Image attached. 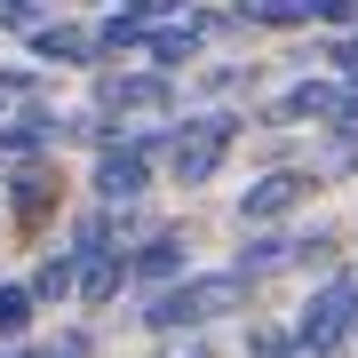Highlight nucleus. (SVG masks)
I'll return each instance as SVG.
<instances>
[{"label":"nucleus","instance_id":"obj_1","mask_svg":"<svg viewBox=\"0 0 358 358\" xmlns=\"http://www.w3.org/2000/svg\"><path fill=\"white\" fill-rule=\"evenodd\" d=\"M247 303V271L231 263V271H192V279H167L152 294V319L159 334H183V327H207V319H223V310H239Z\"/></svg>","mask_w":358,"mask_h":358},{"label":"nucleus","instance_id":"obj_2","mask_svg":"<svg viewBox=\"0 0 358 358\" xmlns=\"http://www.w3.org/2000/svg\"><path fill=\"white\" fill-rule=\"evenodd\" d=\"M358 334V279H327L319 294L303 303V327H294V350L303 358H334Z\"/></svg>","mask_w":358,"mask_h":358},{"label":"nucleus","instance_id":"obj_3","mask_svg":"<svg viewBox=\"0 0 358 358\" xmlns=\"http://www.w3.org/2000/svg\"><path fill=\"white\" fill-rule=\"evenodd\" d=\"M231 136H239V120H231V112H207V120H192V128L176 136V183H183V192H192V183H207V176L223 167Z\"/></svg>","mask_w":358,"mask_h":358},{"label":"nucleus","instance_id":"obj_4","mask_svg":"<svg viewBox=\"0 0 358 358\" xmlns=\"http://www.w3.org/2000/svg\"><path fill=\"white\" fill-rule=\"evenodd\" d=\"M303 192H310V176L279 167V176H263V183H247V192H239V223H271V215H287Z\"/></svg>","mask_w":358,"mask_h":358},{"label":"nucleus","instance_id":"obj_5","mask_svg":"<svg viewBox=\"0 0 358 358\" xmlns=\"http://www.w3.org/2000/svg\"><path fill=\"white\" fill-rule=\"evenodd\" d=\"M143 176H152V143H120V152H103V167H96V192L103 199H136L143 192Z\"/></svg>","mask_w":358,"mask_h":358},{"label":"nucleus","instance_id":"obj_6","mask_svg":"<svg viewBox=\"0 0 358 358\" xmlns=\"http://www.w3.org/2000/svg\"><path fill=\"white\" fill-rule=\"evenodd\" d=\"M120 287H128V255L120 247H88L80 255V303H112Z\"/></svg>","mask_w":358,"mask_h":358},{"label":"nucleus","instance_id":"obj_7","mask_svg":"<svg viewBox=\"0 0 358 358\" xmlns=\"http://www.w3.org/2000/svg\"><path fill=\"white\" fill-rule=\"evenodd\" d=\"M32 294H40V303H64V294H80V247H72V255H48V263H40Z\"/></svg>","mask_w":358,"mask_h":358},{"label":"nucleus","instance_id":"obj_8","mask_svg":"<svg viewBox=\"0 0 358 358\" xmlns=\"http://www.w3.org/2000/svg\"><path fill=\"white\" fill-rule=\"evenodd\" d=\"M176 271H183V239H152V247H143V255L128 263V279H176Z\"/></svg>","mask_w":358,"mask_h":358},{"label":"nucleus","instance_id":"obj_9","mask_svg":"<svg viewBox=\"0 0 358 358\" xmlns=\"http://www.w3.org/2000/svg\"><path fill=\"white\" fill-rule=\"evenodd\" d=\"M279 263H294V239H279V231H263V239L239 255V271H247V279H263V271H279Z\"/></svg>","mask_w":358,"mask_h":358},{"label":"nucleus","instance_id":"obj_10","mask_svg":"<svg viewBox=\"0 0 358 358\" xmlns=\"http://www.w3.org/2000/svg\"><path fill=\"white\" fill-rule=\"evenodd\" d=\"M32 48L48 56V64H80V48H88V32H72V24H48V32H32Z\"/></svg>","mask_w":358,"mask_h":358},{"label":"nucleus","instance_id":"obj_11","mask_svg":"<svg viewBox=\"0 0 358 358\" xmlns=\"http://www.w3.org/2000/svg\"><path fill=\"white\" fill-rule=\"evenodd\" d=\"M103 103H136V112H159V103H167V80H112V88H103Z\"/></svg>","mask_w":358,"mask_h":358},{"label":"nucleus","instance_id":"obj_12","mask_svg":"<svg viewBox=\"0 0 358 358\" xmlns=\"http://www.w3.org/2000/svg\"><path fill=\"white\" fill-rule=\"evenodd\" d=\"M319 112H334V88H287L271 120H319Z\"/></svg>","mask_w":358,"mask_h":358},{"label":"nucleus","instance_id":"obj_13","mask_svg":"<svg viewBox=\"0 0 358 358\" xmlns=\"http://www.w3.org/2000/svg\"><path fill=\"white\" fill-rule=\"evenodd\" d=\"M32 303H40L32 287H0V343H16V334H24V319H32Z\"/></svg>","mask_w":358,"mask_h":358},{"label":"nucleus","instance_id":"obj_14","mask_svg":"<svg viewBox=\"0 0 358 358\" xmlns=\"http://www.w3.org/2000/svg\"><path fill=\"white\" fill-rule=\"evenodd\" d=\"M183 56H199V24H183V32H152V64H183Z\"/></svg>","mask_w":358,"mask_h":358},{"label":"nucleus","instance_id":"obj_15","mask_svg":"<svg viewBox=\"0 0 358 358\" xmlns=\"http://www.w3.org/2000/svg\"><path fill=\"white\" fill-rule=\"evenodd\" d=\"M40 207H48V176H24V183H16V215H40Z\"/></svg>","mask_w":358,"mask_h":358},{"label":"nucleus","instance_id":"obj_16","mask_svg":"<svg viewBox=\"0 0 358 358\" xmlns=\"http://www.w3.org/2000/svg\"><path fill=\"white\" fill-rule=\"evenodd\" d=\"M48 358H88V334H64V343H56Z\"/></svg>","mask_w":358,"mask_h":358},{"label":"nucleus","instance_id":"obj_17","mask_svg":"<svg viewBox=\"0 0 358 358\" xmlns=\"http://www.w3.org/2000/svg\"><path fill=\"white\" fill-rule=\"evenodd\" d=\"M334 128H343V136H358V96L343 103V120H334Z\"/></svg>","mask_w":358,"mask_h":358},{"label":"nucleus","instance_id":"obj_18","mask_svg":"<svg viewBox=\"0 0 358 358\" xmlns=\"http://www.w3.org/2000/svg\"><path fill=\"white\" fill-rule=\"evenodd\" d=\"M167 358H207V350L199 343H167Z\"/></svg>","mask_w":358,"mask_h":358},{"label":"nucleus","instance_id":"obj_19","mask_svg":"<svg viewBox=\"0 0 358 358\" xmlns=\"http://www.w3.org/2000/svg\"><path fill=\"white\" fill-rule=\"evenodd\" d=\"M0 358H24V350H0Z\"/></svg>","mask_w":358,"mask_h":358}]
</instances>
